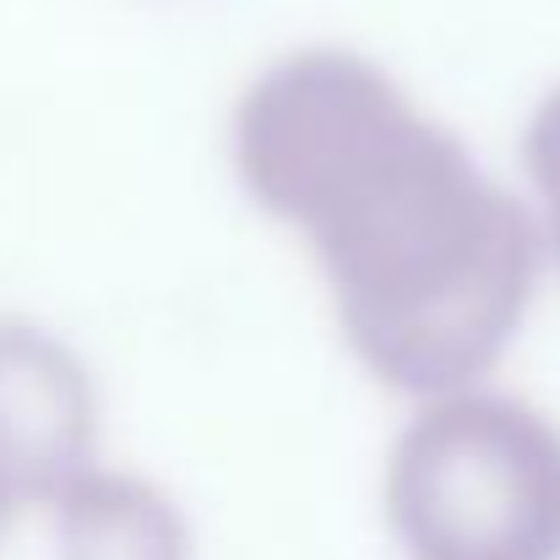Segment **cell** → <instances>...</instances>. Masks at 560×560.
I'll use <instances>...</instances> for the list:
<instances>
[{
	"mask_svg": "<svg viewBox=\"0 0 560 560\" xmlns=\"http://www.w3.org/2000/svg\"><path fill=\"white\" fill-rule=\"evenodd\" d=\"M55 512L66 528V560H186L180 517L137 479L93 468Z\"/></svg>",
	"mask_w": 560,
	"mask_h": 560,
	"instance_id": "obj_4",
	"label": "cell"
},
{
	"mask_svg": "<svg viewBox=\"0 0 560 560\" xmlns=\"http://www.w3.org/2000/svg\"><path fill=\"white\" fill-rule=\"evenodd\" d=\"M98 397L77 354L38 327L0 322V457L22 474L38 506H60L93 474Z\"/></svg>",
	"mask_w": 560,
	"mask_h": 560,
	"instance_id": "obj_3",
	"label": "cell"
},
{
	"mask_svg": "<svg viewBox=\"0 0 560 560\" xmlns=\"http://www.w3.org/2000/svg\"><path fill=\"white\" fill-rule=\"evenodd\" d=\"M523 164H528V180L545 207V245L560 261V88L539 104V115L523 137Z\"/></svg>",
	"mask_w": 560,
	"mask_h": 560,
	"instance_id": "obj_5",
	"label": "cell"
},
{
	"mask_svg": "<svg viewBox=\"0 0 560 560\" xmlns=\"http://www.w3.org/2000/svg\"><path fill=\"white\" fill-rule=\"evenodd\" d=\"M234 170L311 245L375 381L424 402L468 392L517 338L539 223L375 60L300 49L267 66L234 109Z\"/></svg>",
	"mask_w": 560,
	"mask_h": 560,
	"instance_id": "obj_1",
	"label": "cell"
},
{
	"mask_svg": "<svg viewBox=\"0 0 560 560\" xmlns=\"http://www.w3.org/2000/svg\"><path fill=\"white\" fill-rule=\"evenodd\" d=\"M408 560H560V424L506 392L430 397L386 457Z\"/></svg>",
	"mask_w": 560,
	"mask_h": 560,
	"instance_id": "obj_2",
	"label": "cell"
},
{
	"mask_svg": "<svg viewBox=\"0 0 560 560\" xmlns=\"http://www.w3.org/2000/svg\"><path fill=\"white\" fill-rule=\"evenodd\" d=\"M33 506H38V495H33V490L22 485V474L0 457V534L11 528V517H16V512H33Z\"/></svg>",
	"mask_w": 560,
	"mask_h": 560,
	"instance_id": "obj_6",
	"label": "cell"
}]
</instances>
